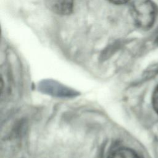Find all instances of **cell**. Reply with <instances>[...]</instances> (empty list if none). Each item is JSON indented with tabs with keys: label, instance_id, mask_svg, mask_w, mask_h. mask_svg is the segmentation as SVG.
<instances>
[{
	"label": "cell",
	"instance_id": "obj_5",
	"mask_svg": "<svg viewBox=\"0 0 158 158\" xmlns=\"http://www.w3.org/2000/svg\"><path fill=\"white\" fill-rule=\"evenodd\" d=\"M108 1L115 4H123L127 2L129 0H108Z\"/></svg>",
	"mask_w": 158,
	"mask_h": 158
},
{
	"label": "cell",
	"instance_id": "obj_1",
	"mask_svg": "<svg viewBox=\"0 0 158 158\" xmlns=\"http://www.w3.org/2000/svg\"><path fill=\"white\" fill-rule=\"evenodd\" d=\"M133 20L135 25L143 30H148L154 23L157 8L151 0H134L130 7Z\"/></svg>",
	"mask_w": 158,
	"mask_h": 158
},
{
	"label": "cell",
	"instance_id": "obj_2",
	"mask_svg": "<svg viewBox=\"0 0 158 158\" xmlns=\"http://www.w3.org/2000/svg\"><path fill=\"white\" fill-rule=\"evenodd\" d=\"M46 6L59 15L70 14L73 9L74 0H44Z\"/></svg>",
	"mask_w": 158,
	"mask_h": 158
},
{
	"label": "cell",
	"instance_id": "obj_4",
	"mask_svg": "<svg viewBox=\"0 0 158 158\" xmlns=\"http://www.w3.org/2000/svg\"><path fill=\"white\" fill-rule=\"evenodd\" d=\"M152 104L155 112L158 114V85L153 91L152 96Z\"/></svg>",
	"mask_w": 158,
	"mask_h": 158
},
{
	"label": "cell",
	"instance_id": "obj_6",
	"mask_svg": "<svg viewBox=\"0 0 158 158\" xmlns=\"http://www.w3.org/2000/svg\"><path fill=\"white\" fill-rule=\"evenodd\" d=\"M156 40V43H158V36H157V38Z\"/></svg>",
	"mask_w": 158,
	"mask_h": 158
},
{
	"label": "cell",
	"instance_id": "obj_3",
	"mask_svg": "<svg viewBox=\"0 0 158 158\" xmlns=\"http://www.w3.org/2000/svg\"><path fill=\"white\" fill-rule=\"evenodd\" d=\"M107 158H139V157L133 150L127 148H120L112 152Z\"/></svg>",
	"mask_w": 158,
	"mask_h": 158
}]
</instances>
